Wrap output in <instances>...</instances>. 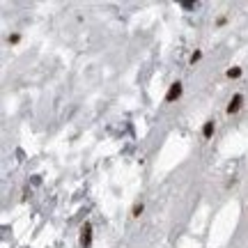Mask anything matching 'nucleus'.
<instances>
[{"label": "nucleus", "mask_w": 248, "mask_h": 248, "mask_svg": "<svg viewBox=\"0 0 248 248\" xmlns=\"http://www.w3.org/2000/svg\"><path fill=\"white\" fill-rule=\"evenodd\" d=\"M142 212V204H136V207H133V214H136V216H138V214Z\"/></svg>", "instance_id": "nucleus-7"}, {"label": "nucleus", "mask_w": 248, "mask_h": 248, "mask_svg": "<svg viewBox=\"0 0 248 248\" xmlns=\"http://www.w3.org/2000/svg\"><path fill=\"white\" fill-rule=\"evenodd\" d=\"M239 74H241V69H230V71H228V76H230V78H237Z\"/></svg>", "instance_id": "nucleus-5"}, {"label": "nucleus", "mask_w": 248, "mask_h": 248, "mask_svg": "<svg viewBox=\"0 0 248 248\" xmlns=\"http://www.w3.org/2000/svg\"><path fill=\"white\" fill-rule=\"evenodd\" d=\"M182 7H186V9H193V7H195V2H191V0H186V2H182Z\"/></svg>", "instance_id": "nucleus-6"}, {"label": "nucleus", "mask_w": 248, "mask_h": 248, "mask_svg": "<svg viewBox=\"0 0 248 248\" xmlns=\"http://www.w3.org/2000/svg\"><path fill=\"white\" fill-rule=\"evenodd\" d=\"M202 133H204V138H209V136H212V133H214V122H207V124H204Z\"/></svg>", "instance_id": "nucleus-4"}, {"label": "nucleus", "mask_w": 248, "mask_h": 248, "mask_svg": "<svg viewBox=\"0 0 248 248\" xmlns=\"http://www.w3.org/2000/svg\"><path fill=\"white\" fill-rule=\"evenodd\" d=\"M179 94H182V83H172L168 90V94H166V101H175Z\"/></svg>", "instance_id": "nucleus-2"}, {"label": "nucleus", "mask_w": 248, "mask_h": 248, "mask_svg": "<svg viewBox=\"0 0 248 248\" xmlns=\"http://www.w3.org/2000/svg\"><path fill=\"white\" fill-rule=\"evenodd\" d=\"M90 241H92V225H90V223H85V225L80 228V244L88 248Z\"/></svg>", "instance_id": "nucleus-1"}, {"label": "nucleus", "mask_w": 248, "mask_h": 248, "mask_svg": "<svg viewBox=\"0 0 248 248\" xmlns=\"http://www.w3.org/2000/svg\"><path fill=\"white\" fill-rule=\"evenodd\" d=\"M241 101H244V97L241 94H237V97H232V101H230V106H228V113H237L239 110V106H241Z\"/></svg>", "instance_id": "nucleus-3"}]
</instances>
